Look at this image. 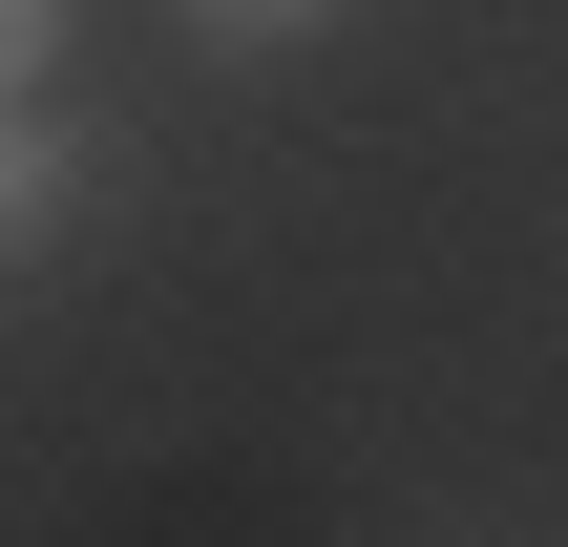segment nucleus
I'll return each mask as SVG.
<instances>
[{
	"label": "nucleus",
	"instance_id": "1",
	"mask_svg": "<svg viewBox=\"0 0 568 547\" xmlns=\"http://www.w3.org/2000/svg\"><path fill=\"white\" fill-rule=\"evenodd\" d=\"M63 232V105H0V253Z\"/></svg>",
	"mask_w": 568,
	"mask_h": 547
},
{
	"label": "nucleus",
	"instance_id": "2",
	"mask_svg": "<svg viewBox=\"0 0 568 547\" xmlns=\"http://www.w3.org/2000/svg\"><path fill=\"white\" fill-rule=\"evenodd\" d=\"M316 21H358V0H190V42H232V63L253 42H316Z\"/></svg>",
	"mask_w": 568,
	"mask_h": 547
},
{
	"label": "nucleus",
	"instance_id": "3",
	"mask_svg": "<svg viewBox=\"0 0 568 547\" xmlns=\"http://www.w3.org/2000/svg\"><path fill=\"white\" fill-rule=\"evenodd\" d=\"M42 42H63V0H0V105L42 84Z\"/></svg>",
	"mask_w": 568,
	"mask_h": 547
}]
</instances>
